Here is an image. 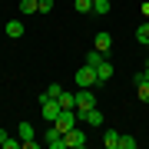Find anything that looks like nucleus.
Here are the masks:
<instances>
[{
	"mask_svg": "<svg viewBox=\"0 0 149 149\" xmlns=\"http://www.w3.org/2000/svg\"><path fill=\"white\" fill-rule=\"evenodd\" d=\"M76 13H93V0H76Z\"/></svg>",
	"mask_w": 149,
	"mask_h": 149,
	"instance_id": "nucleus-16",
	"label": "nucleus"
},
{
	"mask_svg": "<svg viewBox=\"0 0 149 149\" xmlns=\"http://www.w3.org/2000/svg\"><path fill=\"white\" fill-rule=\"evenodd\" d=\"M109 10H113L109 0H93V13H96V17H106Z\"/></svg>",
	"mask_w": 149,
	"mask_h": 149,
	"instance_id": "nucleus-13",
	"label": "nucleus"
},
{
	"mask_svg": "<svg viewBox=\"0 0 149 149\" xmlns=\"http://www.w3.org/2000/svg\"><path fill=\"white\" fill-rule=\"evenodd\" d=\"M63 136H66V149H83V146H86V133L76 129V126L70 129V133H63Z\"/></svg>",
	"mask_w": 149,
	"mask_h": 149,
	"instance_id": "nucleus-6",
	"label": "nucleus"
},
{
	"mask_svg": "<svg viewBox=\"0 0 149 149\" xmlns=\"http://www.w3.org/2000/svg\"><path fill=\"white\" fill-rule=\"evenodd\" d=\"M103 143H106V149H119V133L116 129H106L103 133Z\"/></svg>",
	"mask_w": 149,
	"mask_h": 149,
	"instance_id": "nucleus-12",
	"label": "nucleus"
},
{
	"mask_svg": "<svg viewBox=\"0 0 149 149\" xmlns=\"http://www.w3.org/2000/svg\"><path fill=\"white\" fill-rule=\"evenodd\" d=\"M146 76H149V63H146Z\"/></svg>",
	"mask_w": 149,
	"mask_h": 149,
	"instance_id": "nucleus-26",
	"label": "nucleus"
},
{
	"mask_svg": "<svg viewBox=\"0 0 149 149\" xmlns=\"http://www.w3.org/2000/svg\"><path fill=\"white\" fill-rule=\"evenodd\" d=\"M40 106H43V119L47 123H56V116L63 113L60 100H53V96H40Z\"/></svg>",
	"mask_w": 149,
	"mask_h": 149,
	"instance_id": "nucleus-1",
	"label": "nucleus"
},
{
	"mask_svg": "<svg viewBox=\"0 0 149 149\" xmlns=\"http://www.w3.org/2000/svg\"><path fill=\"white\" fill-rule=\"evenodd\" d=\"M37 7H40V13H50L53 10V0H37Z\"/></svg>",
	"mask_w": 149,
	"mask_h": 149,
	"instance_id": "nucleus-22",
	"label": "nucleus"
},
{
	"mask_svg": "<svg viewBox=\"0 0 149 149\" xmlns=\"http://www.w3.org/2000/svg\"><path fill=\"white\" fill-rule=\"evenodd\" d=\"M43 143H47L50 149H66V136L60 133L56 126H50V129H47V136H43Z\"/></svg>",
	"mask_w": 149,
	"mask_h": 149,
	"instance_id": "nucleus-5",
	"label": "nucleus"
},
{
	"mask_svg": "<svg viewBox=\"0 0 149 149\" xmlns=\"http://www.w3.org/2000/svg\"><path fill=\"white\" fill-rule=\"evenodd\" d=\"M96 50H100L103 56H109V50H113V37L109 33H96Z\"/></svg>",
	"mask_w": 149,
	"mask_h": 149,
	"instance_id": "nucleus-9",
	"label": "nucleus"
},
{
	"mask_svg": "<svg viewBox=\"0 0 149 149\" xmlns=\"http://www.w3.org/2000/svg\"><path fill=\"white\" fill-rule=\"evenodd\" d=\"M17 146H23V139H10V136H7V143H3V149H17Z\"/></svg>",
	"mask_w": 149,
	"mask_h": 149,
	"instance_id": "nucleus-23",
	"label": "nucleus"
},
{
	"mask_svg": "<svg viewBox=\"0 0 149 149\" xmlns=\"http://www.w3.org/2000/svg\"><path fill=\"white\" fill-rule=\"evenodd\" d=\"M37 0H20V13H37Z\"/></svg>",
	"mask_w": 149,
	"mask_h": 149,
	"instance_id": "nucleus-15",
	"label": "nucleus"
},
{
	"mask_svg": "<svg viewBox=\"0 0 149 149\" xmlns=\"http://www.w3.org/2000/svg\"><path fill=\"white\" fill-rule=\"evenodd\" d=\"M17 133H20V139H33V126H30V123H20Z\"/></svg>",
	"mask_w": 149,
	"mask_h": 149,
	"instance_id": "nucleus-17",
	"label": "nucleus"
},
{
	"mask_svg": "<svg viewBox=\"0 0 149 149\" xmlns=\"http://www.w3.org/2000/svg\"><path fill=\"white\" fill-rule=\"evenodd\" d=\"M139 10H143V17L149 20V0H143V7H139Z\"/></svg>",
	"mask_w": 149,
	"mask_h": 149,
	"instance_id": "nucleus-24",
	"label": "nucleus"
},
{
	"mask_svg": "<svg viewBox=\"0 0 149 149\" xmlns=\"http://www.w3.org/2000/svg\"><path fill=\"white\" fill-rule=\"evenodd\" d=\"M96 106V96H93V86H83L80 93H76V113H83V109H90Z\"/></svg>",
	"mask_w": 149,
	"mask_h": 149,
	"instance_id": "nucleus-3",
	"label": "nucleus"
},
{
	"mask_svg": "<svg viewBox=\"0 0 149 149\" xmlns=\"http://www.w3.org/2000/svg\"><path fill=\"white\" fill-rule=\"evenodd\" d=\"M7 143V129H0V146H3Z\"/></svg>",
	"mask_w": 149,
	"mask_h": 149,
	"instance_id": "nucleus-25",
	"label": "nucleus"
},
{
	"mask_svg": "<svg viewBox=\"0 0 149 149\" xmlns=\"http://www.w3.org/2000/svg\"><path fill=\"white\" fill-rule=\"evenodd\" d=\"M96 80H100V83H106V80H113V63H109L106 56H103L100 63H96Z\"/></svg>",
	"mask_w": 149,
	"mask_h": 149,
	"instance_id": "nucleus-8",
	"label": "nucleus"
},
{
	"mask_svg": "<svg viewBox=\"0 0 149 149\" xmlns=\"http://www.w3.org/2000/svg\"><path fill=\"white\" fill-rule=\"evenodd\" d=\"M53 126L60 129V133H70V129L76 126V109H63V113L56 116V123H53Z\"/></svg>",
	"mask_w": 149,
	"mask_h": 149,
	"instance_id": "nucleus-4",
	"label": "nucleus"
},
{
	"mask_svg": "<svg viewBox=\"0 0 149 149\" xmlns=\"http://www.w3.org/2000/svg\"><path fill=\"white\" fill-rule=\"evenodd\" d=\"M136 40L143 43V47H149V20H146V23H139V27H136Z\"/></svg>",
	"mask_w": 149,
	"mask_h": 149,
	"instance_id": "nucleus-14",
	"label": "nucleus"
},
{
	"mask_svg": "<svg viewBox=\"0 0 149 149\" xmlns=\"http://www.w3.org/2000/svg\"><path fill=\"white\" fill-rule=\"evenodd\" d=\"M7 37H10V40H20L23 37V23L20 20H10V23H7Z\"/></svg>",
	"mask_w": 149,
	"mask_h": 149,
	"instance_id": "nucleus-10",
	"label": "nucleus"
},
{
	"mask_svg": "<svg viewBox=\"0 0 149 149\" xmlns=\"http://www.w3.org/2000/svg\"><path fill=\"white\" fill-rule=\"evenodd\" d=\"M119 149H136V139L133 136H119Z\"/></svg>",
	"mask_w": 149,
	"mask_h": 149,
	"instance_id": "nucleus-21",
	"label": "nucleus"
},
{
	"mask_svg": "<svg viewBox=\"0 0 149 149\" xmlns=\"http://www.w3.org/2000/svg\"><path fill=\"white\" fill-rule=\"evenodd\" d=\"M60 93H63V86H60V83H50V86H47V90H43L40 96H53V100H56Z\"/></svg>",
	"mask_w": 149,
	"mask_h": 149,
	"instance_id": "nucleus-18",
	"label": "nucleus"
},
{
	"mask_svg": "<svg viewBox=\"0 0 149 149\" xmlns=\"http://www.w3.org/2000/svg\"><path fill=\"white\" fill-rule=\"evenodd\" d=\"M100 80H96V66L90 63H83L80 70H76V86H96Z\"/></svg>",
	"mask_w": 149,
	"mask_h": 149,
	"instance_id": "nucleus-2",
	"label": "nucleus"
},
{
	"mask_svg": "<svg viewBox=\"0 0 149 149\" xmlns=\"http://www.w3.org/2000/svg\"><path fill=\"white\" fill-rule=\"evenodd\" d=\"M100 60H103V53H100V50H90V53H86V63H90V66H96V63H100Z\"/></svg>",
	"mask_w": 149,
	"mask_h": 149,
	"instance_id": "nucleus-20",
	"label": "nucleus"
},
{
	"mask_svg": "<svg viewBox=\"0 0 149 149\" xmlns=\"http://www.w3.org/2000/svg\"><path fill=\"white\" fill-rule=\"evenodd\" d=\"M76 116H83V119H86V126H93V129H96V126H103V113L96 109V106L83 109V113H76Z\"/></svg>",
	"mask_w": 149,
	"mask_h": 149,
	"instance_id": "nucleus-7",
	"label": "nucleus"
},
{
	"mask_svg": "<svg viewBox=\"0 0 149 149\" xmlns=\"http://www.w3.org/2000/svg\"><path fill=\"white\" fill-rule=\"evenodd\" d=\"M56 100H60V106H63V109H76V93H66V90H63Z\"/></svg>",
	"mask_w": 149,
	"mask_h": 149,
	"instance_id": "nucleus-11",
	"label": "nucleus"
},
{
	"mask_svg": "<svg viewBox=\"0 0 149 149\" xmlns=\"http://www.w3.org/2000/svg\"><path fill=\"white\" fill-rule=\"evenodd\" d=\"M136 96H139V103H149V80H146V83H139Z\"/></svg>",
	"mask_w": 149,
	"mask_h": 149,
	"instance_id": "nucleus-19",
	"label": "nucleus"
}]
</instances>
